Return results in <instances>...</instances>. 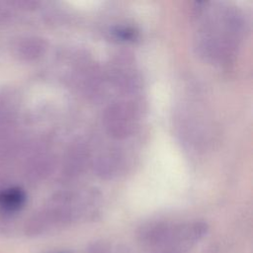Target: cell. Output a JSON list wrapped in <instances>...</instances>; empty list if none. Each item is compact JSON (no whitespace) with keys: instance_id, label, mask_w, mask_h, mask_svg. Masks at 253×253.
Instances as JSON below:
<instances>
[{"instance_id":"1","label":"cell","mask_w":253,"mask_h":253,"mask_svg":"<svg viewBox=\"0 0 253 253\" xmlns=\"http://www.w3.org/2000/svg\"><path fill=\"white\" fill-rule=\"evenodd\" d=\"M197 10L199 28L196 47L201 56L212 62H222L234 55L243 32V18L235 8L211 7L201 3Z\"/></svg>"},{"instance_id":"2","label":"cell","mask_w":253,"mask_h":253,"mask_svg":"<svg viewBox=\"0 0 253 253\" xmlns=\"http://www.w3.org/2000/svg\"><path fill=\"white\" fill-rule=\"evenodd\" d=\"M183 223L154 221L141 226L137 233L138 242L152 250L165 247H179L185 250L182 243Z\"/></svg>"},{"instance_id":"3","label":"cell","mask_w":253,"mask_h":253,"mask_svg":"<svg viewBox=\"0 0 253 253\" xmlns=\"http://www.w3.org/2000/svg\"><path fill=\"white\" fill-rule=\"evenodd\" d=\"M131 109L123 105L110 108L106 118L110 131L118 136L126 135L132 128L134 115L131 113Z\"/></svg>"},{"instance_id":"4","label":"cell","mask_w":253,"mask_h":253,"mask_svg":"<svg viewBox=\"0 0 253 253\" xmlns=\"http://www.w3.org/2000/svg\"><path fill=\"white\" fill-rule=\"evenodd\" d=\"M25 202L26 195L19 188H10L0 192V208L5 211H17L23 208Z\"/></svg>"},{"instance_id":"5","label":"cell","mask_w":253,"mask_h":253,"mask_svg":"<svg viewBox=\"0 0 253 253\" xmlns=\"http://www.w3.org/2000/svg\"><path fill=\"white\" fill-rule=\"evenodd\" d=\"M151 253H187V250L179 247H165V248L153 250V252Z\"/></svg>"},{"instance_id":"6","label":"cell","mask_w":253,"mask_h":253,"mask_svg":"<svg viewBox=\"0 0 253 253\" xmlns=\"http://www.w3.org/2000/svg\"><path fill=\"white\" fill-rule=\"evenodd\" d=\"M48 253H70L67 251H55V252H48Z\"/></svg>"}]
</instances>
